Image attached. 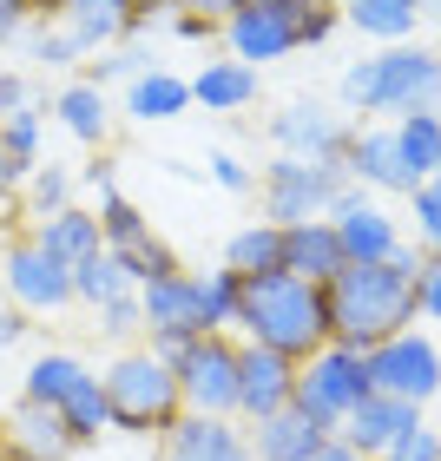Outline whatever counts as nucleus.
<instances>
[{
    "mask_svg": "<svg viewBox=\"0 0 441 461\" xmlns=\"http://www.w3.org/2000/svg\"><path fill=\"white\" fill-rule=\"evenodd\" d=\"M415 270H422V250H395L389 264H343L323 284L329 297V343L343 349H375L389 337H402L415 323Z\"/></svg>",
    "mask_w": 441,
    "mask_h": 461,
    "instance_id": "1",
    "label": "nucleus"
},
{
    "mask_svg": "<svg viewBox=\"0 0 441 461\" xmlns=\"http://www.w3.org/2000/svg\"><path fill=\"white\" fill-rule=\"evenodd\" d=\"M238 323L250 330L257 349H277L290 363H303V356H317L329 343V297H323V284H303V277H290V270L244 277Z\"/></svg>",
    "mask_w": 441,
    "mask_h": 461,
    "instance_id": "2",
    "label": "nucleus"
},
{
    "mask_svg": "<svg viewBox=\"0 0 441 461\" xmlns=\"http://www.w3.org/2000/svg\"><path fill=\"white\" fill-rule=\"evenodd\" d=\"M343 106L356 113H441V59L428 47H389L343 73Z\"/></svg>",
    "mask_w": 441,
    "mask_h": 461,
    "instance_id": "3",
    "label": "nucleus"
},
{
    "mask_svg": "<svg viewBox=\"0 0 441 461\" xmlns=\"http://www.w3.org/2000/svg\"><path fill=\"white\" fill-rule=\"evenodd\" d=\"M106 383V402H112V429H132V435H165L184 415V395H178V375L165 356L152 349H125L119 363L99 375Z\"/></svg>",
    "mask_w": 441,
    "mask_h": 461,
    "instance_id": "4",
    "label": "nucleus"
},
{
    "mask_svg": "<svg viewBox=\"0 0 441 461\" xmlns=\"http://www.w3.org/2000/svg\"><path fill=\"white\" fill-rule=\"evenodd\" d=\"M369 395V369H363V349H343V343H323L317 356L297 363V402L310 422H323L329 435L343 429V415Z\"/></svg>",
    "mask_w": 441,
    "mask_h": 461,
    "instance_id": "5",
    "label": "nucleus"
},
{
    "mask_svg": "<svg viewBox=\"0 0 441 461\" xmlns=\"http://www.w3.org/2000/svg\"><path fill=\"white\" fill-rule=\"evenodd\" d=\"M184 415H238V343L224 330H204L172 356Z\"/></svg>",
    "mask_w": 441,
    "mask_h": 461,
    "instance_id": "6",
    "label": "nucleus"
},
{
    "mask_svg": "<svg viewBox=\"0 0 441 461\" xmlns=\"http://www.w3.org/2000/svg\"><path fill=\"white\" fill-rule=\"evenodd\" d=\"M363 369H369V389L375 395H395V402H409V409H422V402L441 395V349L428 337H415V330L375 343L363 356Z\"/></svg>",
    "mask_w": 441,
    "mask_h": 461,
    "instance_id": "7",
    "label": "nucleus"
},
{
    "mask_svg": "<svg viewBox=\"0 0 441 461\" xmlns=\"http://www.w3.org/2000/svg\"><path fill=\"white\" fill-rule=\"evenodd\" d=\"M349 192L343 165H310V158H277L264 172V212L270 224H303V218H329V204Z\"/></svg>",
    "mask_w": 441,
    "mask_h": 461,
    "instance_id": "8",
    "label": "nucleus"
},
{
    "mask_svg": "<svg viewBox=\"0 0 441 461\" xmlns=\"http://www.w3.org/2000/svg\"><path fill=\"white\" fill-rule=\"evenodd\" d=\"M139 317L145 330H152V356H172L204 337V323H198V303H192V270H172V277H152V284H139Z\"/></svg>",
    "mask_w": 441,
    "mask_h": 461,
    "instance_id": "9",
    "label": "nucleus"
},
{
    "mask_svg": "<svg viewBox=\"0 0 441 461\" xmlns=\"http://www.w3.org/2000/svg\"><path fill=\"white\" fill-rule=\"evenodd\" d=\"M329 224H336V238H343V258H349V264H389L395 250H402L395 218L363 192V185H349V192L329 204Z\"/></svg>",
    "mask_w": 441,
    "mask_h": 461,
    "instance_id": "10",
    "label": "nucleus"
},
{
    "mask_svg": "<svg viewBox=\"0 0 441 461\" xmlns=\"http://www.w3.org/2000/svg\"><path fill=\"white\" fill-rule=\"evenodd\" d=\"M270 139L284 145V158H310V165H343L349 152V125L323 113V106H310V99H297V106H284L277 119H270Z\"/></svg>",
    "mask_w": 441,
    "mask_h": 461,
    "instance_id": "11",
    "label": "nucleus"
},
{
    "mask_svg": "<svg viewBox=\"0 0 441 461\" xmlns=\"http://www.w3.org/2000/svg\"><path fill=\"white\" fill-rule=\"evenodd\" d=\"M297 395V363L277 349H257V343H238V415L264 422V415L290 409Z\"/></svg>",
    "mask_w": 441,
    "mask_h": 461,
    "instance_id": "12",
    "label": "nucleus"
},
{
    "mask_svg": "<svg viewBox=\"0 0 441 461\" xmlns=\"http://www.w3.org/2000/svg\"><path fill=\"white\" fill-rule=\"evenodd\" d=\"M7 290L20 310H59V303H73V270L27 238L7 250Z\"/></svg>",
    "mask_w": 441,
    "mask_h": 461,
    "instance_id": "13",
    "label": "nucleus"
},
{
    "mask_svg": "<svg viewBox=\"0 0 441 461\" xmlns=\"http://www.w3.org/2000/svg\"><path fill=\"white\" fill-rule=\"evenodd\" d=\"M224 33H230V59L250 67V73H257L264 59L297 53V14H277V7H238L224 20Z\"/></svg>",
    "mask_w": 441,
    "mask_h": 461,
    "instance_id": "14",
    "label": "nucleus"
},
{
    "mask_svg": "<svg viewBox=\"0 0 441 461\" xmlns=\"http://www.w3.org/2000/svg\"><path fill=\"white\" fill-rule=\"evenodd\" d=\"M165 461H257L230 415H178L165 429Z\"/></svg>",
    "mask_w": 441,
    "mask_h": 461,
    "instance_id": "15",
    "label": "nucleus"
},
{
    "mask_svg": "<svg viewBox=\"0 0 441 461\" xmlns=\"http://www.w3.org/2000/svg\"><path fill=\"white\" fill-rule=\"evenodd\" d=\"M349 185H369V192H415V178L402 172V145H395V125H369V132L349 139L343 152Z\"/></svg>",
    "mask_w": 441,
    "mask_h": 461,
    "instance_id": "16",
    "label": "nucleus"
},
{
    "mask_svg": "<svg viewBox=\"0 0 441 461\" xmlns=\"http://www.w3.org/2000/svg\"><path fill=\"white\" fill-rule=\"evenodd\" d=\"M415 422H422V409H409V402H395V395H363V402H356L349 415H343V429H336V442H349L356 455H382L389 442H395V435H402V429H415Z\"/></svg>",
    "mask_w": 441,
    "mask_h": 461,
    "instance_id": "17",
    "label": "nucleus"
},
{
    "mask_svg": "<svg viewBox=\"0 0 441 461\" xmlns=\"http://www.w3.org/2000/svg\"><path fill=\"white\" fill-rule=\"evenodd\" d=\"M257 435H250V455L257 461H317L329 448V429L323 422H310V415L290 402L277 415H264V422H250Z\"/></svg>",
    "mask_w": 441,
    "mask_h": 461,
    "instance_id": "18",
    "label": "nucleus"
},
{
    "mask_svg": "<svg viewBox=\"0 0 441 461\" xmlns=\"http://www.w3.org/2000/svg\"><path fill=\"white\" fill-rule=\"evenodd\" d=\"M343 238H336L329 218H303V224H284V270L303 284H329L343 270Z\"/></svg>",
    "mask_w": 441,
    "mask_h": 461,
    "instance_id": "19",
    "label": "nucleus"
},
{
    "mask_svg": "<svg viewBox=\"0 0 441 461\" xmlns=\"http://www.w3.org/2000/svg\"><path fill=\"white\" fill-rule=\"evenodd\" d=\"M132 7L125 0H59V33L73 40L79 53H99V47H112V40L132 33Z\"/></svg>",
    "mask_w": 441,
    "mask_h": 461,
    "instance_id": "20",
    "label": "nucleus"
},
{
    "mask_svg": "<svg viewBox=\"0 0 441 461\" xmlns=\"http://www.w3.org/2000/svg\"><path fill=\"white\" fill-rule=\"evenodd\" d=\"M33 244L47 250V258H59V264H86V258H99L106 250V238H99V212H79V204H67V212H53V218H40L33 224Z\"/></svg>",
    "mask_w": 441,
    "mask_h": 461,
    "instance_id": "21",
    "label": "nucleus"
},
{
    "mask_svg": "<svg viewBox=\"0 0 441 461\" xmlns=\"http://www.w3.org/2000/svg\"><path fill=\"white\" fill-rule=\"evenodd\" d=\"M7 442L27 455V461H67L79 448L73 435H67V422H59V409H47V402H20L7 415Z\"/></svg>",
    "mask_w": 441,
    "mask_h": 461,
    "instance_id": "22",
    "label": "nucleus"
},
{
    "mask_svg": "<svg viewBox=\"0 0 441 461\" xmlns=\"http://www.w3.org/2000/svg\"><path fill=\"white\" fill-rule=\"evenodd\" d=\"M184 106H192V79H178V73H132V93H125V113L145 119V125H158V119H178Z\"/></svg>",
    "mask_w": 441,
    "mask_h": 461,
    "instance_id": "23",
    "label": "nucleus"
},
{
    "mask_svg": "<svg viewBox=\"0 0 441 461\" xmlns=\"http://www.w3.org/2000/svg\"><path fill=\"white\" fill-rule=\"evenodd\" d=\"M53 113L79 145H106V132H112V106H106V93H99L93 79H73V86L53 99Z\"/></svg>",
    "mask_w": 441,
    "mask_h": 461,
    "instance_id": "24",
    "label": "nucleus"
},
{
    "mask_svg": "<svg viewBox=\"0 0 441 461\" xmlns=\"http://www.w3.org/2000/svg\"><path fill=\"white\" fill-rule=\"evenodd\" d=\"M224 270H238V277H270V270H284V224H244L238 238L224 244Z\"/></svg>",
    "mask_w": 441,
    "mask_h": 461,
    "instance_id": "25",
    "label": "nucleus"
},
{
    "mask_svg": "<svg viewBox=\"0 0 441 461\" xmlns=\"http://www.w3.org/2000/svg\"><path fill=\"white\" fill-rule=\"evenodd\" d=\"M192 99H198L204 113H238V106L257 99V73L238 67V59H212V67L192 79Z\"/></svg>",
    "mask_w": 441,
    "mask_h": 461,
    "instance_id": "26",
    "label": "nucleus"
},
{
    "mask_svg": "<svg viewBox=\"0 0 441 461\" xmlns=\"http://www.w3.org/2000/svg\"><path fill=\"white\" fill-rule=\"evenodd\" d=\"M395 145H402V172L415 185H428L441 172V113H409L395 119Z\"/></svg>",
    "mask_w": 441,
    "mask_h": 461,
    "instance_id": "27",
    "label": "nucleus"
},
{
    "mask_svg": "<svg viewBox=\"0 0 441 461\" xmlns=\"http://www.w3.org/2000/svg\"><path fill=\"white\" fill-rule=\"evenodd\" d=\"M343 20H349V27H363L369 40L402 47V40L415 33V20H422V0H349Z\"/></svg>",
    "mask_w": 441,
    "mask_h": 461,
    "instance_id": "28",
    "label": "nucleus"
},
{
    "mask_svg": "<svg viewBox=\"0 0 441 461\" xmlns=\"http://www.w3.org/2000/svg\"><path fill=\"white\" fill-rule=\"evenodd\" d=\"M59 422H67L73 442H99V435L112 429V402H106V383L99 375H79L73 395L59 402Z\"/></svg>",
    "mask_w": 441,
    "mask_h": 461,
    "instance_id": "29",
    "label": "nucleus"
},
{
    "mask_svg": "<svg viewBox=\"0 0 441 461\" xmlns=\"http://www.w3.org/2000/svg\"><path fill=\"white\" fill-rule=\"evenodd\" d=\"M132 277H125V264L112 258V250H99V258H86V264H73V297H86L93 310H106V303H119V297H132Z\"/></svg>",
    "mask_w": 441,
    "mask_h": 461,
    "instance_id": "30",
    "label": "nucleus"
},
{
    "mask_svg": "<svg viewBox=\"0 0 441 461\" xmlns=\"http://www.w3.org/2000/svg\"><path fill=\"white\" fill-rule=\"evenodd\" d=\"M238 290H244L238 270H204V277H192L198 323H204V330H230V323H238Z\"/></svg>",
    "mask_w": 441,
    "mask_h": 461,
    "instance_id": "31",
    "label": "nucleus"
},
{
    "mask_svg": "<svg viewBox=\"0 0 441 461\" xmlns=\"http://www.w3.org/2000/svg\"><path fill=\"white\" fill-rule=\"evenodd\" d=\"M79 375H93L79 356H67V349H53V356H40V363L27 369V402H47V409H59L73 395V383Z\"/></svg>",
    "mask_w": 441,
    "mask_h": 461,
    "instance_id": "32",
    "label": "nucleus"
},
{
    "mask_svg": "<svg viewBox=\"0 0 441 461\" xmlns=\"http://www.w3.org/2000/svg\"><path fill=\"white\" fill-rule=\"evenodd\" d=\"M112 258L125 264V277H132V284H152V277H172V270H178L172 244L152 238V230H132L125 244H112Z\"/></svg>",
    "mask_w": 441,
    "mask_h": 461,
    "instance_id": "33",
    "label": "nucleus"
},
{
    "mask_svg": "<svg viewBox=\"0 0 441 461\" xmlns=\"http://www.w3.org/2000/svg\"><path fill=\"white\" fill-rule=\"evenodd\" d=\"M0 145H7V158L20 172H33L40 165V106H20V113L0 119Z\"/></svg>",
    "mask_w": 441,
    "mask_h": 461,
    "instance_id": "34",
    "label": "nucleus"
},
{
    "mask_svg": "<svg viewBox=\"0 0 441 461\" xmlns=\"http://www.w3.org/2000/svg\"><path fill=\"white\" fill-rule=\"evenodd\" d=\"M409 198H415V238H422L435 258H441V172H435L428 185H415Z\"/></svg>",
    "mask_w": 441,
    "mask_h": 461,
    "instance_id": "35",
    "label": "nucleus"
},
{
    "mask_svg": "<svg viewBox=\"0 0 441 461\" xmlns=\"http://www.w3.org/2000/svg\"><path fill=\"white\" fill-rule=\"evenodd\" d=\"M375 461H441V429H428V422H415V429H402L395 442L375 455Z\"/></svg>",
    "mask_w": 441,
    "mask_h": 461,
    "instance_id": "36",
    "label": "nucleus"
},
{
    "mask_svg": "<svg viewBox=\"0 0 441 461\" xmlns=\"http://www.w3.org/2000/svg\"><path fill=\"white\" fill-rule=\"evenodd\" d=\"M73 204V178L59 172V165H40L33 172V218H53V212H67Z\"/></svg>",
    "mask_w": 441,
    "mask_h": 461,
    "instance_id": "37",
    "label": "nucleus"
},
{
    "mask_svg": "<svg viewBox=\"0 0 441 461\" xmlns=\"http://www.w3.org/2000/svg\"><path fill=\"white\" fill-rule=\"evenodd\" d=\"M329 33H336V7H323V0H303V7H297V47H323Z\"/></svg>",
    "mask_w": 441,
    "mask_h": 461,
    "instance_id": "38",
    "label": "nucleus"
},
{
    "mask_svg": "<svg viewBox=\"0 0 441 461\" xmlns=\"http://www.w3.org/2000/svg\"><path fill=\"white\" fill-rule=\"evenodd\" d=\"M415 317L441 323V258H422V270H415Z\"/></svg>",
    "mask_w": 441,
    "mask_h": 461,
    "instance_id": "39",
    "label": "nucleus"
},
{
    "mask_svg": "<svg viewBox=\"0 0 441 461\" xmlns=\"http://www.w3.org/2000/svg\"><path fill=\"white\" fill-rule=\"evenodd\" d=\"M99 330H106V337H132V330H145V317H139V290L99 310Z\"/></svg>",
    "mask_w": 441,
    "mask_h": 461,
    "instance_id": "40",
    "label": "nucleus"
},
{
    "mask_svg": "<svg viewBox=\"0 0 441 461\" xmlns=\"http://www.w3.org/2000/svg\"><path fill=\"white\" fill-rule=\"evenodd\" d=\"M204 172H212L224 192H250V165H238L230 152H212V158H204Z\"/></svg>",
    "mask_w": 441,
    "mask_h": 461,
    "instance_id": "41",
    "label": "nucleus"
},
{
    "mask_svg": "<svg viewBox=\"0 0 441 461\" xmlns=\"http://www.w3.org/2000/svg\"><path fill=\"white\" fill-rule=\"evenodd\" d=\"M33 59H47V67H73V59H79V47H73V40L59 33V27H53V33H40V40H33Z\"/></svg>",
    "mask_w": 441,
    "mask_h": 461,
    "instance_id": "42",
    "label": "nucleus"
},
{
    "mask_svg": "<svg viewBox=\"0 0 441 461\" xmlns=\"http://www.w3.org/2000/svg\"><path fill=\"white\" fill-rule=\"evenodd\" d=\"M20 106H33V99H27V79H20V73H0V119L20 113Z\"/></svg>",
    "mask_w": 441,
    "mask_h": 461,
    "instance_id": "43",
    "label": "nucleus"
},
{
    "mask_svg": "<svg viewBox=\"0 0 441 461\" xmlns=\"http://www.w3.org/2000/svg\"><path fill=\"white\" fill-rule=\"evenodd\" d=\"M178 7H184V14H198V20H230V14L244 7V0H178Z\"/></svg>",
    "mask_w": 441,
    "mask_h": 461,
    "instance_id": "44",
    "label": "nucleus"
},
{
    "mask_svg": "<svg viewBox=\"0 0 441 461\" xmlns=\"http://www.w3.org/2000/svg\"><path fill=\"white\" fill-rule=\"evenodd\" d=\"M27 27V0H0V40H14Z\"/></svg>",
    "mask_w": 441,
    "mask_h": 461,
    "instance_id": "45",
    "label": "nucleus"
},
{
    "mask_svg": "<svg viewBox=\"0 0 441 461\" xmlns=\"http://www.w3.org/2000/svg\"><path fill=\"white\" fill-rule=\"evenodd\" d=\"M27 337V310H0V349Z\"/></svg>",
    "mask_w": 441,
    "mask_h": 461,
    "instance_id": "46",
    "label": "nucleus"
},
{
    "mask_svg": "<svg viewBox=\"0 0 441 461\" xmlns=\"http://www.w3.org/2000/svg\"><path fill=\"white\" fill-rule=\"evenodd\" d=\"M20 178H27V172H20V165L7 158V145H0V198H7V192H14V185H20Z\"/></svg>",
    "mask_w": 441,
    "mask_h": 461,
    "instance_id": "47",
    "label": "nucleus"
},
{
    "mask_svg": "<svg viewBox=\"0 0 441 461\" xmlns=\"http://www.w3.org/2000/svg\"><path fill=\"white\" fill-rule=\"evenodd\" d=\"M317 461H369V455H356V448H349V442H336V435H329V448H323V455H317Z\"/></svg>",
    "mask_w": 441,
    "mask_h": 461,
    "instance_id": "48",
    "label": "nucleus"
},
{
    "mask_svg": "<svg viewBox=\"0 0 441 461\" xmlns=\"http://www.w3.org/2000/svg\"><path fill=\"white\" fill-rule=\"evenodd\" d=\"M178 33H184V40H204V33H212V20H198V14H178Z\"/></svg>",
    "mask_w": 441,
    "mask_h": 461,
    "instance_id": "49",
    "label": "nucleus"
},
{
    "mask_svg": "<svg viewBox=\"0 0 441 461\" xmlns=\"http://www.w3.org/2000/svg\"><path fill=\"white\" fill-rule=\"evenodd\" d=\"M244 7H277V14H297L303 0H244Z\"/></svg>",
    "mask_w": 441,
    "mask_h": 461,
    "instance_id": "50",
    "label": "nucleus"
},
{
    "mask_svg": "<svg viewBox=\"0 0 441 461\" xmlns=\"http://www.w3.org/2000/svg\"><path fill=\"white\" fill-rule=\"evenodd\" d=\"M132 14H158V7H178V0H125Z\"/></svg>",
    "mask_w": 441,
    "mask_h": 461,
    "instance_id": "51",
    "label": "nucleus"
},
{
    "mask_svg": "<svg viewBox=\"0 0 441 461\" xmlns=\"http://www.w3.org/2000/svg\"><path fill=\"white\" fill-rule=\"evenodd\" d=\"M0 461H27V455H20V448L7 442V429H0Z\"/></svg>",
    "mask_w": 441,
    "mask_h": 461,
    "instance_id": "52",
    "label": "nucleus"
},
{
    "mask_svg": "<svg viewBox=\"0 0 441 461\" xmlns=\"http://www.w3.org/2000/svg\"><path fill=\"white\" fill-rule=\"evenodd\" d=\"M343 7H349V0H343Z\"/></svg>",
    "mask_w": 441,
    "mask_h": 461,
    "instance_id": "53",
    "label": "nucleus"
}]
</instances>
